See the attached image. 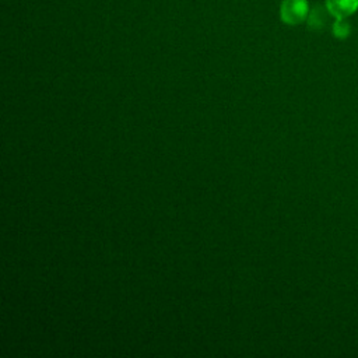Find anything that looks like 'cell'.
Wrapping results in <instances>:
<instances>
[{
    "label": "cell",
    "mask_w": 358,
    "mask_h": 358,
    "mask_svg": "<svg viewBox=\"0 0 358 358\" xmlns=\"http://www.w3.org/2000/svg\"><path fill=\"white\" fill-rule=\"evenodd\" d=\"M309 11L308 0H282L280 18L287 25H299L306 21Z\"/></svg>",
    "instance_id": "obj_1"
},
{
    "label": "cell",
    "mask_w": 358,
    "mask_h": 358,
    "mask_svg": "<svg viewBox=\"0 0 358 358\" xmlns=\"http://www.w3.org/2000/svg\"><path fill=\"white\" fill-rule=\"evenodd\" d=\"M324 6L331 17L348 18L358 10V0H326Z\"/></svg>",
    "instance_id": "obj_2"
},
{
    "label": "cell",
    "mask_w": 358,
    "mask_h": 358,
    "mask_svg": "<svg viewBox=\"0 0 358 358\" xmlns=\"http://www.w3.org/2000/svg\"><path fill=\"white\" fill-rule=\"evenodd\" d=\"M327 15H330V13L327 11L326 6L322 7V6L317 4L308 14V18H306L308 27L310 29H315V31L323 29L326 27V24H327Z\"/></svg>",
    "instance_id": "obj_3"
},
{
    "label": "cell",
    "mask_w": 358,
    "mask_h": 358,
    "mask_svg": "<svg viewBox=\"0 0 358 358\" xmlns=\"http://www.w3.org/2000/svg\"><path fill=\"white\" fill-rule=\"evenodd\" d=\"M331 32L337 39H347L351 34V24L347 21V18H334Z\"/></svg>",
    "instance_id": "obj_4"
}]
</instances>
